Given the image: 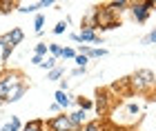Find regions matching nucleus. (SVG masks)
Here are the masks:
<instances>
[{"instance_id":"1","label":"nucleus","mask_w":156,"mask_h":131,"mask_svg":"<svg viewBox=\"0 0 156 131\" xmlns=\"http://www.w3.org/2000/svg\"><path fill=\"white\" fill-rule=\"evenodd\" d=\"M127 82L132 85L134 91H152L156 87V76H154V71H150V69H138V71L132 73V78Z\"/></svg>"},{"instance_id":"2","label":"nucleus","mask_w":156,"mask_h":131,"mask_svg":"<svg viewBox=\"0 0 156 131\" xmlns=\"http://www.w3.org/2000/svg\"><path fill=\"white\" fill-rule=\"evenodd\" d=\"M114 13H116V11H112L109 7H96V9L91 11V18H94L96 29H101V31H105V29H114L116 22H118V20L114 18Z\"/></svg>"},{"instance_id":"3","label":"nucleus","mask_w":156,"mask_h":131,"mask_svg":"<svg viewBox=\"0 0 156 131\" xmlns=\"http://www.w3.org/2000/svg\"><path fill=\"white\" fill-rule=\"evenodd\" d=\"M20 82H25L23 78H20L18 73H7L0 78V100H7V96L11 93L13 87H18Z\"/></svg>"},{"instance_id":"4","label":"nucleus","mask_w":156,"mask_h":131,"mask_svg":"<svg viewBox=\"0 0 156 131\" xmlns=\"http://www.w3.org/2000/svg\"><path fill=\"white\" fill-rule=\"evenodd\" d=\"M132 16L136 22H145L147 16H150V11L154 9V2L152 0H147V2H132Z\"/></svg>"},{"instance_id":"5","label":"nucleus","mask_w":156,"mask_h":131,"mask_svg":"<svg viewBox=\"0 0 156 131\" xmlns=\"http://www.w3.org/2000/svg\"><path fill=\"white\" fill-rule=\"evenodd\" d=\"M47 127L51 129V131H74V125H72V120H69L67 113L54 116V118L47 122Z\"/></svg>"},{"instance_id":"6","label":"nucleus","mask_w":156,"mask_h":131,"mask_svg":"<svg viewBox=\"0 0 156 131\" xmlns=\"http://www.w3.org/2000/svg\"><path fill=\"white\" fill-rule=\"evenodd\" d=\"M78 53H80V56H87V58H103V56H107V49H103V47L80 45V47H78Z\"/></svg>"},{"instance_id":"7","label":"nucleus","mask_w":156,"mask_h":131,"mask_svg":"<svg viewBox=\"0 0 156 131\" xmlns=\"http://www.w3.org/2000/svg\"><path fill=\"white\" fill-rule=\"evenodd\" d=\"M85 118H87V113H85L83 109H78V111H74V113H69V120H72V125H74V129H80V127L85 125Z\"/></svg>"},{"instance_id":"8","label":"nucleus","mask_w":156,"mask_h":131,"mask_svg":"<svg viewBox=\"0 0 156 131\" xmlns=\"http://www.w3.org/2000/svg\"><path fill=\"white\" fill-rule=\"evenodd\" d=\"M25 89H27V85H25V82H20L18 87H13V89H11V93L7 96V100H5V102H16V100H20V98H23V93H25Z\"/></svg>"},{"instance_id":"9","label":"nucleus","mask_w":156,"mask_h":131,"mask_svg":"<svg viewBox=\"0 0 156 131\" xmlns=\"http://www.w3.org/2000/svg\"><path fill=\"white\" fill-rule=\"evenodd\" d=\"M78 38H80V42H101V36L96 31H89V29H83L78 33Z\"/></svg>"},{"instance_id":"10","label":"nucleus","mask_w":156,"mask_h":131,"mask_svg":"<svg viewBox=\"0 0 156 131\" xmlns=\"http://www.w3.org/2000/svg\"><path fill=\"white\" fill-rule=\"evenodd\" d=\"M54 98H56V105H58V107H62V109H67L69 105H72V100H69V96H67L65 91H56V96H54Z\"/></svg>"},{"instance_id":"11","label":"nucleus","mask_w":156,"mask_h":131,"mask_svg":"<svg viewBox=\"0 0 156 131\" xmlns=\"http://www.w3.org/2000/svg\"><path fill=\"white\" fill-rule=\"evenodd\" d=\"M105 102H107V93H105V91H98V100H96V111H98V113H107Z\"/></svg>"},{"instance_id":"12","label":"nucleus","mask_w":156,"mask_h":131,"mask_svg":"<svg viewBox=\"0 0 156 131\" xmlns=\"http://www.w3.org/2000/svg\"><path fill=\"white\" fill-rule=\"evenodd\" d=\"M20 129H23V125H20V120L16 118V116L11 118V122H7V125L0 127V131H20Z\"/></svg>"},{"instance_id":"13","label":"nucleus","mask_w":156,"mask_h":131,"mask_svg":"<svg viewBox=\"0 0 156 131\" xmlns=\"http://www.w3.org/2000/svg\"><path fill=\"white\" fill-rule=\"evenodd\" d=\"M42 127H45V122H42V120H29L20 131H42Z\"/></svg>"},{"instance_id":"14","label":"nucleus","mask_w":156,"mask_h":131,"mask_svg":"<svg viewBox=\"0 0 156 131\" xmlns=\"http://www.w3.org/2000/svg\"><path fill=\"white\" fill-rule=\"evenodd\" d=\"M9 42H11L13 47L23 42V29H18V27H16L13 31H9Z\"/></svg>"},{"instance_id":"15","label":"nucleus","mask_w":156,"mask_h":131,"mask_svg":"<svg viewBox=\"0 0 156 131\" xmlns=\"http://www.w3.org/2000/svg\"><path fill=\"white\" fill-rule=\"evenodd\" d=\"M62 76H65V69H62V67H56V69H51V71L47 73V80H60Z\"/></svg>"},{"instance_id":"16","label":"nucleus","mask_w":156,"mask_h":131,"mask_svg":"<svg viewBox=\"0 0 156 131\" xmlns=\"http://www.w3.org/2000/svg\"><path fill=\"white\" fill-rule=\"evenodd\" d=\"M47 51H49V45H45V42H38L36 47H34V56L45 58V56H47Z\"/></svg>"},{"instance_id":"17","label":"nucleus","mask_w":156,"mask_h":131,"mask_svg":"<svg viewBox=\"0 0 156 131\" xmlns=\"http://www.w3.org/2000/svg\"><path fill=\"white\" fill-rule=\"evenodd\" d=\"M107 7H109L112 11H116V13H120V11L125 9V7H129V2H125V0H116V2H109Z\"/></svg>"},{"instance_id":"18","label":"nucleus","mask_w":156,"mask_h":131,"mask_svg":"<svg viewBox=\"0 0 156 131\" xmlns=\"http://www.w3.org/2000/svg\"><path fill=\"white\" fill-rule=\"evenodd\" d=\"M40 9V5L38 2H31V5H20L18 7V11L20 13H34V11H38Z\"/></svg>"},{"instance_id":"19","label":"nucleus","mask_w":156,"mask_h":131,"mask_svg":"<svg viewBox=\"0 0 156 131\" xmlns=\"http://www.w3.org/2000/svg\"><path fill=\"white\" fill-rule=\"evenodd\" d=\"M60 51H62V47H60L58 42H49V53H51V58L58 60V58H60Z\"/></svg>"},{"instance_id":"20","label":"nucleus","mask_w":156,"mask_h":131,"mask_svg":"<svg viewBox=\"0 0 156 131\" xmlns=\"http://www.w3.org/2000/svg\"><path fill=\"white\" fill-rule=\"evenodd\" d=\"M60 58H65V60H74V58H76V49H72V47H62Z\"/></svg>"},{"instance_id":"21","label":"nucleus","mask_w":156,"mask_h":131,"mask_svg":"<svg viewBox=\"0 0 156 131\" xmlns=\"http://www.w3.org/2000/svg\"><path fill=\"white\" fill-rule=\"evenodd\" d=\"M40 67H42V69H49V71H51V69H56V67H58V60L49 56V58H45V60H42V65H40Z\"/></svg>"},{"instance_id":"22","label":"nucleus","mask_w":156,"mask_h":131,"mask_svg":"<svg viewBox=\"0 0 156 131\" xmlns=\"http://www.w3.org/2000/svg\"><path fill=\"white\" fill-rule=\"evenodd\" d=\"M80 131H103V125L94 120V122H87L85 127H80Z\"/></svg>"},{"instance_id":"23","label":"nucleus","mask_w":156,"mask_h":131,"mask_svg":"<svg viewBox=\"0 0 156 131\" xmlns=\"http://www.w3.org/2000/svg\"><path fill=\"white\" fill-rule=\"evenodd\" d=\"M42 25H45V16L38 13L36 20H34V29H36V33H42Z\"/></svg>"},{"instance_id":"24","label":"nucleus","mask_w":156,"mask_h":131,"mask_svg":"<svg viewBox=\"0 0 156 131\" xmlns=\"http://www.w3.org/2000/svg\"><path fill=\"white\" fill-rule=\"evenodd\" d=\"M74 62L78 65V69H85V67H87V62H89V58H87V56H80V53H76Z\"/></svg>"},{"instance_id":"25","label":"nucleus","mask_w":156,"mask_h":131,"mask_svg":"<svg viewBox=\"0 0 156 131\" xmlns=\"http://www.w3.org/2000/svg\"><path fill=\"white\" fill-rule=\"evenodd\" d=\"M76 105L83 109V111H87V109H91L94 105H91V100H87V98H76Z\"/></svg>"},{"instance_id":"26","label":"nucleus","mask_w":156,"mask_h":131,"mask_svg":"<svg viewBox=\"0 0 156 131\" xmlns=\"http://www.w3.org/2000/svg\"><path fill=\"white\" fill-rule=\"evenodd\" d=\"M13 7H16V2H9V0H2L0 2V13H9Z\"/></svg>"},{"instance_id":"27","label":"nucleus","mask_w":156,"mask_h":131,"mask_svg":"<svg viewBox=\"0 0 156 131\" xmlns=\"http://www.w3.org/2000/svg\"><path fill=\"white\" fill-rule=\"evenodd\" d=\"M65 31H67V20H60V22L54 27V33H56V36H60V33H65Z\"/></svg>"},{"instance_id":"28","label":"nucleus","mask_w":156,"mask_h":131,"mask_svg":"<svg viewBox=\"0 0 156 131\" xmlns=\"http://www.w3.org/2000/svg\"><path fill=\"white\" fill-rule=\"evenodd\" d=\"M150 42L156 45V27H154V31L150 33V36H145V38H143V45H150Z\"/></svg>"},{"instance_id":"29","label":"nucleus","mask_w":156,"mask_h":131,"mask_svg":"<svg viewBox=\"0 0 156 131\" xmlns=\"http://www.w3.org/2000/svg\"><path fill=\"white\" fill-rule=\"evenodd\" d=\"M42 60H45V58H40V56H31V62H34V65H38V67L42 65Z\"/></svg>"},{"instance_id":"30","label":"nucleus","mask_w":156,"mask_h":131,"mask_svg":"<svg viewBox=\"0 0 156 131\" xmlns=\"http://www.w3.org/2000/svg\"><path fill=\"white\" fill-rule=\"evenodd\" d=\"M67 87H69V82L62 78V80H60V89H58V91H67Z\"/></svg>"},{"instance_id":"31","label":"nucleus","mask_w":156,"mask_h":131,"mask_svg":"<svg viewBox=\"0 0 156 131\" xmlns=\"http://www.w3.org/2000/svg\"><path fill=\"white\" fill-rule=\"evenodd\" d=\"M38 5H40V7H51L54 2H51V0H40V2H38Z\"/></svg>"}]
</instances>
